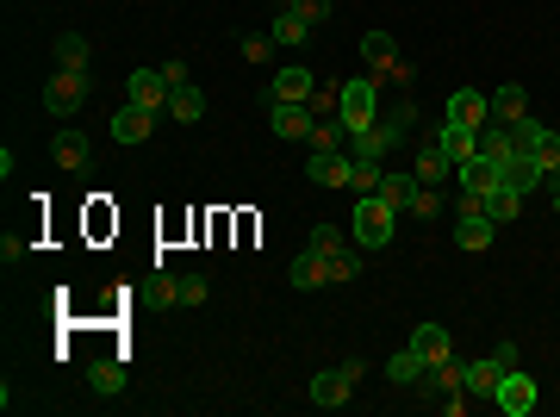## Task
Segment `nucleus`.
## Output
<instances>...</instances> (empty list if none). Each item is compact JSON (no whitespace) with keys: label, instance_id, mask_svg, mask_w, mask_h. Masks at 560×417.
Here are the masks:
<instances>
[{"label":"nucleus","instance_id":"33","mask_svg":"<svg viewBox=\"0 0 560 417\" xmlns=\"http://www.w3.org/2000/svg\"><path fill=\"white\" fill-rule=\"evenodd\" d=\"M206 274H181V281H175V305H206Z\"/></svg>","mask_w":560,"mask_h":417},{"label":"nucleus","instance_id":"26","mask_svg":"<svg viewBox=\"0 0 560 417\" xmlns=\"http://www.w3.org/2000/svg\"><path fill=\"white\" fill-rule=\"evenodd\" d=\"M88 386H94L100 399H119V393H125V361H94V368H88Z\"/></svg>","mask_w":560,"mask_h":417},{"label":"nucleus","instance_id":"7","mask_svg":"<svg viewBox=\"0 0 560 417\" xmlns=\"http://www.w3.org/2000/svg\"><path fill=\"white\" fill-rule=\"evenodd\" d=\"M442 119H448V125H467V131H486V125H492V100H486L480 88H455Z\"/></svg>","mask_w":560,"mask_h":417},{"label":"nucleus","instance_id":"8","mask_svg":"<svg viewBox=\"0 0 560 417\" xmlns=\"http://www.w3.org/2000/svg\"><path fill=\"white\" fill-rule=\"evenodd\" d=\"M312 125H318L312 106H287V100H274V113H268V131L280 137V144H305V137H312Z\"/></svg>","mask_w":560,"mask_h":417},{"label":"nucleus","instance_id":"3","mask_svg":"<svg viewBox=\"0 0 560 417\" xmlns=\"http://www.w3.org/2000/svg\"><path fill=\"white\" fill-rule=\"evenodd\" d=\"M361 57H368V75L380 81V88H405V81H411V69L399 63V44H392L386 32H368V38H361Z\"/></svg>","mask_w":560,"mask_h":417},{"label":"nucleus","instance_id":"27","mask_svg":"<svg viewBox=\"0 0 560 417\" xmlns=\"http://www.w3.org/2000/svg\"><path fill=\"white\" fill-rule=\"evenodd\" d=\"M305 144H312V150H349V125L330 113V119L312 125V137H305Z\"/></svg>","mask_w":560,"mask_h":417},{"label":"nucleus","instance_id":"20","mask_svg":"<svg viewBox=\"0 0 560 417\" xmlns=\"http://www.w3.org/2000/svg\"><path fill=\"white\" fill-rule=\"evenodd\" d=\"M480 212L492 218V225H517V212H523V193H511V187H492V193H480Z\"/></svg>","mask_w":560,"mask_h":417},{"label":"nucleus","instance_id":"24","mask_svg":"<svg viewBox=\"0 0 560 417\" xmlns=\"http://www.w3.org/2000/svg\"><path fill=\"white\" fill-rule=\"evenodd\" d=\"M168 113H175L181 125H200V119H206V94L187 81V88H175V94H168Z\"/></svg>","mask_w":560,"mask_h":417},{"label":"nucleus","instance_id":"39","mask_svg":"<svg viewBox=\"0 0 560 417\" xmlns=\"http://www.w3.org/2000/svg\"><path fill=\"white\" fill-rule=\"evenodd\" d=\"M162 81H168V88H187V57H168V63H162Z\"/></svg>","mask_w":560,"mask_h":417},{"label":"nucleus","instance_id":"30","mask_svg":"<svg viewBox=\"0 0 560 417\" xmlns=\"http://www.w3.org/2000/svg\"><path fill=\"white\" fill-rule=\"evenodd\" d=\"M448 169H455V162L442 156V144H424V150H417V181H424V187H436Z\"/></svg>","mask_w":560,"mask_h":417},{"label":"nucleus","instance_id":"41","mask_svg":"<svg viewBox=\"0 0 560 417\" xmlns=\"http://www.w3.org/2000/svg\"><path fill=\"white\" fill-rule=\"evenodd\" d=\"M548 187H554V218H560V169L548 175Z\"/></svg>","mask_w":560,"mask_h":417},{"label":"nucleus","instance_id":"40","mask_svg":"<svg viewBox=\"0 0 560 417\" xmlns=\"http://www.w3.org/2000/svg\"><path fill=\"white\" fill-rule=\"evenodd\" d=\"M492 355H498V368H504V374H511V368H523V349H517V343H498Z\"/></svg>","mask_w":560,"mask_h":417},{"label":"nucleus","instance_id":"4","mask_svg":"<svg viewBox=\"0 0 560 417\" xmlns=\"http://www.w3.org/2000/svg\"><path fill=\"white\" fill-rule=\"evenodd\" d=\"M44 106H50L56 119L81 113V106H88V69H56V75L44 81Z\"/></svg>","mask_w":560,"mask_h":417},{"label":"nucleus","instance_id":"34","mask_svg":"<svg viewBox=\"0 0 560 417\" xmlns=\"http://www.w3.org/2000/svg\"><path fill=\"white\" fill-rule=\"evenodd\" d=\"M312 249H318V256H343V249H349V237L336 231V225H312Z\"/></svg>","mask_w":560,"mask_h":417},{"label":"nucleus","instance_id":"1","mask_svg":"<svg viewBox=\"0 0 560 417\" xmlns=\"http://www.w3.org/2000/svg\"><path fill=\"white\" fill-rule=\"evenodd\" d=\"M336 119L349 125V137H361L368 125H380V81L374 75H349L336 88Z\"/></svg>","mask_w":560,"mask_h":417},{"label":"nucleus","instance_id":"12","mask_svg":"<svg viewBox=\"0 0 560 417\" xmlns=\"http://www.w3.org/2000/svg\"><path fill=\"white\" fill-rule=\"evenodd\" d=\"M150 125H156V113H150V106L125 100L119 113H112V144H144V137H150Z\"/></svg>","mask_w":560,"mask_h":417},{"label":"nucleus","instance_id":"36","mask_svg":"<svg viewBox=\"0 0 560 417\" xmlns=\"http://www.w3.org/2000/svg\"><path fill=\"white\" fill-rule=\"evenodd\" d=\"M411 212H417V218H436V212H442V193L417 181V200H411Z\"/></svg>","mask_w":560,"mask_h":417},{"label":"nucleus","instance_id":"23","mask_svg":"<svg viewBox=\"0 0 560 417\" xmlns=\"http://www.w3.org/2000/svg\"><path fill=\"white\" fill-rule=\"evenodd\" d=\"M411 349L424 355V361H442V355H455V343H448V330H442V324H417V330H411Z\"/></svg>","mask_w":560,"mask_h":417},{"label":"nucleus","instance_id":"9","mask_svg":"<svg viewBox=\"0 0 560 417\" xmlns=\"http://www.w3.org/2000/svg\"><path fill=\"white\" fill-rule=\"evenodd\" d=\"M312 94H318L312 69H299V63L274 69V88H268V100H287V106H312Z\"/></svg>","mask_w":560,"mask_h":417},{"label":"nucleus","instance_id":"10","mask_svg":"<svg viewBox=\"0 0 560 417\" xmlns=\"http://www.w3.org/2000/svg\"><path fill=\"white\" fill-rule=\"evenodd\" d=\"M305 175H312L318 187H349V175H355V156H349V150H312Z\"/></svg>","mask_w":560,"mask_h":417},{"label":"nucleus","instance_id":"28","mask_svg":"<svg viewBox=\"0 0 560 417\" xmlns=\"http://www.w3.org/2000/svg\"><path fill=\"white\" fill-rule=\"evenodd\" d=\"M380 181H386V169L374 156H355V175H349V193L355 200H368V193H380Z\"/></svg>","mask_w":560,"mask_h":417},{"label":"nucleus","instance_id":"2","mask_svg":"<svg viewBox=\"0 0 560 417\" xmlns=\"http://www.w3.org/2000/svg\"><path fill=\"white\" fill-rule=\"evenodd\" d=\"M392 231H399V212H392L380 193H368V200H355V243L361 249H386Z\"/></svg>","mask_w":560,"mask_h":417},{"label":"nucleus","instance_id":"13","mask_svg":"<svg viewBox=\"0 0 560 417\" xmlns=\"http://www.w3.org/2000/svg\"><path fill=\"white\" fill-rule=\"evenodd\" d=\"M168 94H175V88H168V81H162V69H137V75L125 81V100L150 106V113H162V106H168Z\"/></svg>","mask_w":560,"mask_h":417},{"label":"nucleus","instance_id":"35","mask_svg":"<svg viewBox=\"0 0 560 417\" xmlns=\"http://www.w3.org/2000/svg\"><path fill=\"white\" fill-rule=\"evenodd\" d=\"M280 7H293L305 25H324L330 19V0H280Z\"/></svg>","mask_w":560,"mask_h":417},{"label":"nucleus","instance_id":"17","mask_svg":"<svg viewBox=\"0 0 560 417\" xmlns=\"http://www.w3.org/2000/svg\"><path fill=\"white\" fill-rule=\"evenodd\" d=\"M436 144H442V156H448V162H455V169H461L467 156H480V131H467V125H448V119H442Z\"/></svg>","mask_w":560,"mask_h":417},{"label":"nucleus","instance_id":"18","mask_svg":"<svg viewBox=\"0 0 560 417\" xmlns=\"http://www.w3.org/2000/svg\"><path fill=\"white\" fill-rule=\"evenodd\" d=\"M492 231H498V225H492L486 212H461V218H455V243L473 249V256H480V249H492Z\"/></svg>","mask_w":560,"mask_h":417},{"label":"nucleus","instance_id":"22","mask_svg":"<svg viewBox=\"0 0 560 417\" xmlns=\"http://www.w3.org/2000/svg\"><path fill=\"white\" fill-rule=\"evenodd\" d=\"M498 380H504L498 355H486V361H467V399H492V393H498Z\"/></svg>","mask_w":560,"mask_h":417},{"label":"nucleus","instance_id":"32","mask_svg":"<svg viewBox=\"0 0 560 417\" xmlns=\"http://www.w3.org/2000/svg\"><path fill=\"white\" fill-rule=\"evenodd\" d=\"M511 150H517V137H511V125H486V131H480V156L504 162V156H511Z\"/></svg>","mask_w":560,"mask_h":417},{"label":"nucleus","instance_id":"37","mask_svg":"<svg viewBox=\"0 0 560 417\" xmlns=\"http://www.w3.org/2000/svg\"><path fill=\"white\" fill-rule=\"evenodd\" d=\"M361 274V256L355 249H343V256H330V281H355Z\"/></svg>","mask_w":560,"mask_h":417},{"label":"nucleus","instance_id":"14","mask_svg":"<svg viewBox=\"0 0 560 417\" xmlns=\"http://www.w3.org/2000/svg\"><path fill=\"white\" fill-rule=\"evenodd\" d=\"M349 393H355V380H349L343 368H324V374L312 380V405H318V411H343Z\"/></svg>","mask_w":560,"mask_h":417},{"label":"nucleus","instance_id":"19","mask_svg":"<svg viewBox=\"0 0 560 417\" xmlns=\"http://www.w3.org/2000/svg\"><path fill=\"white\" fill-rule=\"evenodd\" d=\"M287 281L299 287V293H312V287H324L330 281V256H318V249H305V256L287 268Z\"/></svg>","mask_w":560,"mask_h":417},{"label":"nucleus","instance_id":"29","mask_svg":"<svg viewBox=\"0 0 560 417\" xmlns=\"http://www.w3.org/2000/svg\"><path fill=\"white\" fill-rule=\"evenodd\" d=\"M380 200H386L392 212H411V200H417V181H411V175H392V169H386V181H380Z\"/></svg>","mask_w":560,"mask_h":417},{"label":"nucleus","instance_id":"5","mask_svg":"<svg viewBox=\"0 0 560 417\" xmlns=\"http://www.w3.org/2000/svg\"><path fill=\"white\" fill-rule=\"evenodd\" d=\"M511 137H517V150L536 156V169H542V175H554V169H560V131H554V125L517 119V125H511Z\"/></svg>","mask_w":560,"mask_h":417},{"label":"nucleus","instance_id":"16","mask_svg":"<svg viewBox=\"0 0 560 417\" xmlns=\"http://www.w3.org/2000/svg\"><path fill=\"white\" fill-rule=\"evenodd\" d=\"M486 100H492V125H517V119H529V94L517 88V81H504V88H492Z\"/></svg>","mask_w":560,"mask_h":417},{"label":"nucleus","instance_id":"21","mask_svg":"<svg viewBox=\"0 0 560 417\" xmlns=\"http://www.w3.org/2000/svg\"><path fill=\"white\" fill-rule=\"evenodd\" d=\"M268 38H274V44H287V50H299V44H312V25H305L293 7H280L274 25H268Z\"/></svg>","mask_w":560,"mask_h":417},{"label":"nucleus","instance_id":"11","mask_svg":"<svg viewBox=\"0 0 560 417\" xmlns=\"http://www.w3.org/2000/svg\"><path fill=\"white\" fill-rule=\"evenodd\" d=\"M548 175L536 169V156H529V150H511V156H504L498 162V187H511V193H529V187H542Z\"/></svg>","mask_w":560,"mask_h":417},{"label":"nucleus","instance_id":"38","mask_svg":"<svg viewBox=\"0 0 560 417\" xmlns=\"http://www.w3.org/2000/svg\"><path fill=\"white\" fill-rule=\"evenodd\" d=\"M268 50H274V38H268V32H249V38H243V63H262Z\"/></svg>","mask_w":560,"mask_h":417},{"label":"nucleus","instance_id":"31","mask_svg":"<svg viewBox=\"0 0 560 417\" xmlns=\"http://www.w3.org/2000/svg\"><path fill=\"white\" fill-rule=\"evenodd\" d=\"M56 69H88V38H81V32L56 38Z\"/></svg>","mask_w":560,"mask_h":417},{"label":"nucleus","instance_id":"25","mask_svg":"<svg viewBox=\"0 0 560 417\" xmlns=\"http://www.w3.org/2000/svg\"><path fill=\"white\" fill-rule=\"evenodd\" d=\"M386 374H392V386H417V380H424V374H430V361H424V355H417V349H399V355H392V361H386Z\"/></svg>","mask_w":560,"mask_h":417},{"label":"nucleus","instance_id":"15","mask_svg":"<svg viewBox=\"0 0 560 417\" xmlns=\"http://www.w3.org/2000/svg\"><path fill=\"white\" fill-rule=\"evenodd\" d=\"M88 156H94V144L81 131H69V125L50 137V162H56V169H88Z\"/></svg>","mask_w":560,"mask_h":417},{"label":"nucleus","instance_id":"6","mask_svg":"<svg viewBox=\"0 0 560 417\" xmlns=\"http://www.w3.org/2000/svg\"><path fill=\"white\" fill-rule=\"evenodd\" d=\"M492 405H498L504 417H529V411H536V405H542V386H536V380H529L523 368H511V374H504V380H498V393H492Z\"/></svg>","mask_w":560,"mask_h":417}]
</instances>
